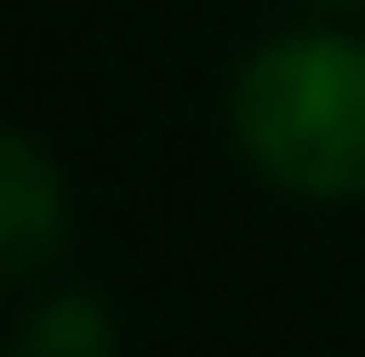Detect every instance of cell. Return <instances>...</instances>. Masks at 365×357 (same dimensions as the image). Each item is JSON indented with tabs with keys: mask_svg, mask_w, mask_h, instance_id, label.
<instances>
[{
	"mask_svg": "<svg viewBox=\"0 0 365 357\" xmlns=\"http://www.w3.org/2000/svg\"><path fill=\"white\" fill-rule=\"evenodd\" d=\"M9 357H114V325H106V309L90 292H57L25 317Z\"/></svg>",
	"mask_w": 365,
	"mask_h": 357,
	"instance_id": "3957f363",
	"label": "cell"
},
{
	"mask_svg": "<svg viewBox=\"0 0 365 357\" xmlns=\"http://www.w3.org/2000/svg\"><path fill=\"white\" fill-rule=\"evenodd\" d=\"M57 244H66V171L33 130H9L0 138V276L33 284Z\"/></svg>",
	"mask_w": 365,
	"mask_h": 357,
	"instance_id": "7a4b0ae2",
	"label": "cell"
},
{
	"mask_svg": "<svg viewBox=\"0 0 365 357\" xmlns=\"http://www.w3.org/2000/svg\"><path fill=\"white\" fill-rule=\"evenodd\" d=\"M235 155L268 187L309 203L365 195V41L349 33H284L235 66L227 90Z\"/></svg>",
	"mask_w": 365,
	"mask_h": 357,
	"instance_id": "6da1fadb",
	"label": "cell"
},
{
	"mask_svg": "<svg viewBox=\"0 0 365 357\" xmlns=\"http://www.w3.org/2000/svg\"><path fill=\"white\" fill-rule=\"evenodd\" d=\"M341 9H357V0H341Z\"/></svg>",
	"mask_w": 365,
	"mask_h": 357,
	"instance_id": "277c9868",
	"label": "cell"
}]
</instances>
